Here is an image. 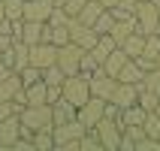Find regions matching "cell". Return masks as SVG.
Listing matches in <instances>:
<instances>
[{
    "label": "cell",
    "instance_id": "obj_13",
    "mask_svg": "<svg viewBox=\"0 0 160 151\" xmlns=\"http://www.w3.org/2000/svg\"><path fill=\"white\" fill-rule=\"evenodd\" d=\"M136 94H139V85H127V82H115V91H112L109 103H115L118 109H124V106H130V103H136Z\"/></svg>",
    "mask_w": 160,
    "mask_h": 151
},
{
    "label": "cell",
    "instance_id": "obj_36",
    "mask_svg": "<svg viewBox=\"0 0 160 151\" xmlns=\"http://www.w3.org/2000/svg\"><path fill=\"white\" fill-rule=\"evenodd\" d=\"M100 3H103V6H106V9H112V6H118V0H100Z\"/></svg>",
    "mask_w": 160,
    "mask_h": 151
},
{
    "label": "cell",
    "instance_id": "obj_27",
    "mask_svg": "<svg viewBox=\"0 0 160 151\" xmlns=\"http://www.w3.org/2000/svg\"><path fill=\"white\" fill-rule=\"evenodd\" d=\"M3 3V15L12 18V21H18L21 18V9H24V0H0Z\"/></svg>",
    "mask_w": 160,
    "mask_h": 151
},
{
    "label": "cell",
    "instance_id": "obj_28",
    "mask_svg": "<svg viewBox=\"0 0 160 151\" xmlns=\"http://www.w3.org/2000/svg\"><path fill=\"white\" fill-rule=\"evenodd\" d=\"M63 79H67V76H63V70L58 67V63H52V67L42 70V82H45V85H61Z\"/></svg>",
    "mask_w": 160,
    "mask_h": 151
},
{
    "label": "cell",
    "instance_id": "obj_23",
    "mask_svg": "<svg viewBox=\"0 0 160 151\" xmlns=\"http://www.w3.org/2000/svg\"><path fill=\"white\" fill-rule=\"evenodd\" d=\"M112 24H115V15H112L109 9H103V12L97 15V21L91 24V30H94V33L100 36V33H109V30H112Z\"/></svg>",
    "mask_w": 160,
    "mask_h": 151
},
{
    "label": "cell",
    "instance_id": "obj_38",
    "mask_svg": "<svg viewBox=\"0 0 160 151\" xmlns=\"http://www.w3.org/2000/svg\"><path fill=\"white\" fill-rule=\"evenodd\" d=\"M154 63H157V67H160V54H157V58H154Z\"/></svg>",
    "mask_w": 160,
    "mask_h": 151
},
{
    "label": "cell",
    "instance_id": "obj_18",
    "mask_svg": "<svg viewBox=\"0 0 160 151\" xmlns=\"http://www.w3.org/2000/svg\"><path fill=\"white\" fill-rule=\"evenodd\" d=\"M103 9H106V6H103L100 0H88V3H85V6H82V9H79V12H76L72 18H79L82 24H88V27H91L94 21H97V15L103 12Z\"/></svg>",
    "mask_w": 160,
    "mask_h": 151
},
{
    "label": "cell",
    "instance_id": "obj_14",
    "mask_svg": "<svg viewBox=\"0 0 160 151\" xmlns=\"http://www.w3.org/2000/svg\"><path fill=\"white\" fill-rule=\"evenodd\" d=\"M127 61H130V58H127V54L121 52V48H112V52L106 54V61L100 63V70L106 73V76H112V79H115V76H118V70H121V67H124Z\"/></svg>",
    "mask_w": 160,
    "mask_h": 151
},
{
    "label": "cell",
    "instance_id": "obj_33",
    "mask_svg": "<svg viewBox=\"0 0 160 151\" xmlns=\"http://www.w3.org/2000/svg\"><path fill=\"white\" fill-rule=\"evenodd\" d=\"M136 3H139V0H118V6H124V9H130V12H133V6Z\"/></svg>",
    "mask_w": 160,
    "mask_h": 151
},
{
    "label": "cell",
    "instance_id": "obj_17",
    "mask_svg": "<svg viewBox=\"0 0 160 151\" xmlns=\"http://www.w3.org/2000/svg\"><path fill=\"white\" fill-rule=\"evenodd\" d=\"M52 118H54V124H67V121H72L76 118V106H72L70 100H58V103H52Z\"/></svg>",
    "mask_w": 160,
    "mask_h": 151
},
{
    "label": "cell",
    "instance_id": "obj_29",
    "mask_svg": "<svg viewBox=\"0 0 160 151\" xmlns=\"http://www.w3.org/2000/svg\"><path fill=\"white\" fill-rule=\"evenodd\" d=\"M142 54H145V58H151V61L160 54V33H148V36H145V48H142Z\"/></svg>",
    "mask_w": 160,
    "mask_h": 151
},
{
    "label": "cell",
    "instance_id": "obj_37",
    "mask_svg": "<svg viewBox=\"0 0 160 151\" xmlns=\"http://www.w3.org/2000/svg\"><path fill=\"white\" fill-rule=\"evenodd\" d=\"M3 18H6V15H3V3H0V21H3Z\"/></svg>",
    "mask_w": 160,
    "mask_h": 151
},
{
    "label": "cell",
    "instance_id": "obj_21",
    "mask_svg": "<svg viewBox=\"0 0 160 151\" xmlns=\"http://www.w3.org/2000/svg\"><path fill=\"white\" fill-rule=\"evenodd\" d=\"M15 91H21V79H18V73L12 70L6 79H0V100H12Z\"/></svg>",
    "mask_w": 160,
    "mask_h": 151
},
{
    "label": "cell",
    "instance_id": "obj_25",
    "mask_svg": "<svg viewBox=\"0 0 160 151\" xmlns=\"http://www.w3.org/2000/svg\"><path fill=\"white\" fill-rule=\"evenodd\" d=\"M79 151H103V145H100V139H97V133H94V130H85V133H82Z\"/></svg>",
    "mask_w": 160,
    "mask_h": 151
},
{
    "label": "cell",
    "instance_id": "obj_22",
    "mask_svg": "<svg viewBox=\"0 0 160 151\" xmlns=\"http://www.w3.org/2000/svg\"><path fill=\"white\" fill-rule=\"evenodd\" d=\"M30 145H33V151H54L52 130H36V133H30Z\"/></svg>",
    "mask_w": 160,
    "mask_h": 151
},
{
    "label": "cell",
    "instance_id": "obj_30",
    "mask_svg": "<svg viewBox=\"0 0 160 151\" xmlns=\"http://www.w3.org/2000/svg\"><path fill=\"white\" fill-rule=\"evenodd\" d=\"M100 70V63H97V58L91 52H85L82 54V63H79V73H85V76H91V73H97Z\"/></svg>",
    "mask_w": 160,
    "mask_h": 151
},
{
    "label": "cell",
    "instance_id": "obj_1",
    "mask_svg": "<svg viewBox=\"0 0 160 151\" xmlns=\"http://www.w3.org/2000/svg\"><path fill=\"white\" fill-rule=\"evenodd\" d=\"M18 121L24 130L36 133V130H54V118H52V106L39 103V106H21L18 109Z\"/></svg>",
    "mask_w": 160,
    "mask_h": 151
},
{
    "label": "cell",
    "instance_id": "obj_34",
    "mask_svg": "<svg viewBox=\"0 0 160 151\" xmlns=\"http://www.w3.org/2000/svg\"><path fill=\"white\" fill-rule=\"evenodd\" d=\"M9 43H12V39H9V36H6V33H0V52H3V48H6V45H9Z\"/></svg>",
    "mask_w": 160,
    "mask_h": 151
},
{
    "label": "cell",
    "instance_id": "obj_10",
    "mask_svg": "<svg viewBox=\"0 0 160 151\" xmlns=\"http://www.w3.org/2000/svg\"><path fill=\"white\" fill-rule=\"evenodd\" d=\"M115 82H118V79L106 76L103 70L91 73V76H88V91H91V97H103V100H109V97H112V91H115Z\"/></svg>",
    "mask_w": 160,
    "mask_h": 151
},
{
    "label": "cell",
    "instance_id": "obj_9",
    "mask_svg": "<svg viewBox=\"0 0 160 151\" xmlns=\"http://www.w3.org/2000/svg\"><path fill=\"white\" fill-rule=\"evenodd\" d=\"M85 130H88V127L82 124L79 118H72V121H67V124H54V130H52L54 145H63V142H79Z\"/></svg>",
    "mask_w": 160,
    "mask_h": 151
},
{
    "label": "cell",
    "instance_id": "obj_7",
    "mask_svg": "<svg viewBox=\"0 0 160 151\" xmlns=\"http://www.w3.org/2000/svg\"><path fill=\"white\" fill-rule=\"evenodd\" d=\"M54 61H58V45H52V43H33L27 48V63H33L39 70L52 67Z\"/></svg>",
    "mask_w": 160,
    "mask_h": 151
},
{
    "label": "cell",
    "instance_id": "obj_40",
    "mask_svg": "<svg viewBox=\"0 0 160 151\" xmlns=\"http://www.w3.org/2000/svg\"><path fill=\"white\" fill-rule=\"evenodd\" d=\"M157 142H160V136H157Z\"/></svg>",
    "mask_w": 160,
    "mask_h": 151
},
{
    "label": "cell",
    "instance_id": "obj_19",
    "mask_svg": "<svg viewBox=\"0 0 160 151\" xmlns=\"http://www.w3.org/2000/svg\"><path fill=\"white\" fill-rule=\"evenodd\" d=\"M45 94H48V85H45L42 79L33 82V85H27L24 88V106H39V103H45Z\"/></svg>",
    "mask_w": 160,
    "mask_h": 151
},
{
    "label": "cell",
    "instance_id": "obj_39",
    "mask_svg": "<svg viewBox=\"0 0 160 151\" xmlns=\"http://www.w3.org/2000/svg\"><path fill=\"white\" fill-rule=\"evenodd\" d=\"M154 112H157V118H160V103H157V109H154Z\"/></svg>",
    "mask_w": 160,
    "mask_h": 151
},
{
    "label": "cell",
    "instance_id": "obj_6",
    "mask_svg": "<svg viewBox=\"0 0 160 151\" xmlns=\"http://www.w3.org/2000/svg\"><path fill=\"white\" fill-rule=\"evenodd\" d=\"M67 30H70V43H76V45H82V48H85V52H88V48H94V45H97V33H94V30H91L88 24H82L79 18H67Z\"/></svg>",
    "mask_w": 160,
    "mask_h": 151
},
{
    "label": "cell",
    "instance_id": "obj_35",
    "mask_svg": "<svg viewBox=\"0 0 160 151\" xmlns=\"http://www.w3.org/2000/svg\"><path fill=\"white\" fill-rule=\"evenodd\" d=\"M9 73H12V70H9V67H6V63H0V79H6V76H9Z\"/></svg>",
    "mask_w": 160,
    "mask_h": 151
},
{
    "label": "cell",
    "instance_id": "obj_8",
    "mask_svg": "<svg viewBox=\"0 0 160 151\" xmlns=\"http://www.w3.org/2000/svg\"><path fill=\"white\" fill-rule=\"evenodd\" d=\"M103 109H106V100H103V97H88L79 109H76V118H79L82 124L91 130V127L103 118Z\"/></svg>",
    "mask_w": 160,
    "mask_h": 151
},
{
    "label": "cell",
    "instance_id": "obj_26",
    "mask_svg": "<svg viewBox=\"0 0 160 151\" xmlns=\"http://www.w3.org/2000/svg\"><path fill=\"white\" fill-rule=\"evenodd\" d=\"M142 130H145V136H151V139L160 136V118H157V112H148V115H145Z\"/></svg>",
    "mask_w": 160,
    "mask_h": 151
},
{
    "label": "cell",
    "instance_id": "obj_5",
    "mask_svg": "<svg viewBox=\"0 0 160 151\" xmlns=\"http://www.w3.org/2000/svg\"><path fill=\"white\" fill-rule=\"evenodd\" d=\"M82 54H85V48L76 43H67L58 48V67L63 70V76H72V73H79V63H82Z\"/></svg>",
    "mask_w": 160,
    "mask_h": 151
},
{
    "label": "cell",
    "instance_id": "obj_24",
    "mask_svg": "<svg viewBox=\"0 0 160 151\" xmlns=\"http://www.w3.org/2000/svg\"><path fill=\"white\" fill-rule=\"evenodd\" d=\"M139 85H142V88H148V91H154V94H160V67H157V63H154L151 70L142 76V82H139Z\"/></svg>",
    "mask_w": 160,
    "mask_h": 151
},
{
    "label": "cell",
    "instance_id": "obj_31",
    "mask_svg": "<svg viewBox=\"0 0 160 151\" xmlns=\"http://www.w3.org/2000/svg\"><path fill=\"white\" fill-rule=\"evenodd\" d=\"M67 9L63 6H52V12H48V18H45V24H67Z\"/></svg>",
    "mask_w": 160,
    "mask_h": 151
},
{
    "label": "cell",
    "instance_id": "obj_16",
    "mask_svg": "<svg viewBox=\"0 0 160 151\" xmlns=\"http://www.w3.org/2000/svg\"><path fill=\"white\" fill-rule=\"evenodd\" d=\"M142 76H145V73H142V67H139V63L130 58V61H127L124 67L118 70V76H115V79H118V82H127V85H139V82H142Z\"/></svg>",
    "mask_w": 160,
    "mask_h": 151
},
{
    "label": "cell",
    "instance_id": "obj_15",
    "mask_svg": "<svg viewBox=\"0 0 160 151\" xmlns=\"http://www.w3.org/2000/svg\"><path fill=\"white\" fill-rule=\"evenodd\" d=\"M136 30V18L133 15H127V18H115V24H112V30H109V36H112V39H115L118 45L124 43L127 36L133 33Z\"/></svg>",
    "mask_w": 160,
    "mask_h": 151
},
{
    "label": "cell",
    "instance_id": "obj_2",
    "mask_svg": "<svg viewBox=\"0 0 160 151\" xmlns=\"http://www.w3.org/2000/svg\"><path fill=\"white\" fill-rule=\"evenodd\" d=\"M133 18H136V30L142 36L148 33H157V24H160V6H154L151 0H139L133 6Z\"/></svg>",
    "mask_w": 160,
    "mask_h": 151
},
{
    "label": "cell",
    "instance_id": "obj_11",
    "mask_svg": "<svg viewBox=\"0 0 160 151\" xmlns=\"http://www.w3.org/2000/svg\"><path fill=\"white\" fill-rule=\"evenodd\" d=\"M48 12H52V0H24L21 18L24 21H45Z\"/></svg>",
    "mask_w": 160,
    "mask_h": 151
},
{
    "label": "cell",
    "instance_id": "obj_12",
    "mask_svg": "<svg viewBox=\"0 0 160 151\" xmlns=\"http://www.w3.org/2000/svg\"><path fill=\"white\" fill-rule=\"evenodd\" d=\"M18 136H21V121H18V112H15V115L0 121V148H9Z\"/></svg>",
    "mask_w": 160,
    "mask_h": 151
},
{
    "label": "cell",
    "instance_id": "obj_20",
    "mask_svg": "<svg viewBox=\"0 0 160 151\" xmlns=\"http://www.w3.org/2000/svg\"><path fill=\"white\" fill-rule=\"evenodd\" d=\"M118 48H121L127 58H136V54H142V48H145V36L139 33V30H133V33L127 36V39L118 45Z\"/></svg>",
    "mask_w": 160,
    "mask_h": 151
},
{
    "label": "cell",
    "instance_id": "obj_4",
    "mask_svg": "<svg viewBox=\"0 0 160 151\" xmlns=\"http://www.w3.org/2000/svg\"><path fill=\"white\" fill-rule=\"evenodd\" d=\"M61 94H63V100H70L72 106L79 109L82 103L91 97V91H88V76H85V73H72V76H67V79L61 82Z\"/></svg>",
    "mask_w": 160,
    "mask_h": 151
},
{
    "label": "cell",
    "instance_id": "obj_32",
    "mask_svg": "<svg viewBox=\"0 0 160 151\" xmlns=\"http://www.w3.org/2000/svg\"><path fill=\"white\" fill-rule=\"evenodd\" d=\"M85 3H88V0H63V9H67V15H76Z\"/></svg>",
    "mask_w": 160,
    "mask_h": 151
},
{
    "label": "cell",
    "instance_id": "obj_3",
    "mask_svg": "<svg viewBox=\"0 0 160 151\" xmlns=\"http://www.w3.org/2000/svg\"><path fill=\"white\" fill-rule=\"evenodd\" d=\"M91 130L97 133V139H100V145H103V151H118L121 133H124V124H118V118H100Z\"/></svg>",
    "mask_w": 160,
    "mask_h": 151
}]
</instances>
